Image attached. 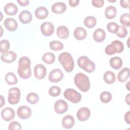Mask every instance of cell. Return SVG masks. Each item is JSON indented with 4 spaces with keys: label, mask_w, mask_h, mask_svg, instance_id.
Instances as JSON below:
<instances>
[{
    "label": "cell",
    "mask_w": 130,
    "mask_h": 130,
    "mask_svg": "<svg viewBox=\"0 0 130 130\" xmlns=\"http://www.w3.org/2000/svg\"><path fill=\"white\" fill-rule=\"evenodd\" d=\"M30 63V59L26 56H22L19 59L17 73L21 78L27 79L30 77L31 75Z\"/></svg>",
    "instance_id": "6da1fadb"
},
{
    "label": "cell",
    "mask_w": 130,
    "mask_h": 130,
    "mask_svg": "<svg viewBox=\"0 0 130 130\" xmlns=\"http://www.w3.org/2000/svg\"><path fill=\"white\" fill-rule=\"evenodd\" d=\"M58 60L67 72H71L74 69V61L71 54L67 52L61 53Z\"/></svg>",
    "instance_id": "7a4b0ae2"
},
{
    "label": "cell",
    "mask_w": 130,
    "mask_h": 130,
    "mask_svg": "<svg viewBox=\"0 0 130 130\" xmlns=\"http://www.w3.org/2000/svg\"><path fill=\"white\" fill-rule=\"evenodd\" d=\"M74 83L76 86L83 92L88 91L90 87L89 78L81 73H78L75 76Z\"/></svg>",
    "instance_id": "3957f363"
},
{
    "label": "cell",
    "mask_w": 130,
    "mask_h": 130,
    "mask_svg": "<svg viewBox=\"0 0 130 130\" xmlns=\"http://www.w3.org/2000/svg\"><path fill=\"white\" fill-rule=\"evenodd\" d=\"M78 66L87 73L93 72L95 68V63L86 56H80L77 60Z\"/></svg>",
    "instance_id": "277c9868"
},
{
    "label": "cell",
    "mask_w": 130,
    "mask_h": 130,
    "mask_svg": "<svg viewBox=\"0 0 130 130\" xmlns=\"http://www.w3.org/2000/svg\"><path fill=\"white\" fill-rule=\"evenodd\" d=\"M124 50V45L122 42L118 40L112 41L111 44L107 46L105 49V53L109 55H113L116 53H120Z\"/></svg>",
    "instance_id": "5b68a950"
},
{
    "label": "cell",
    "mask_w": 130,
    "mask_h": 130,
    "mask_svg": "<svg viewBox=\"0 0 130 130\" xmlns=\"http://www.w3.org/2000/svg\"><path fill=\"white\" fill-rule=\"evenodd\" d=\"M64 98L73 103H79L82 98L81 94L73 88L67 89L63 93Z\"/></svg>",
    "instance_id": "8992f818"
},
{
    "label": "cell",
    "mask_w": 130,
    "mask_h": 130,
    "mask_svg": "<svg viewBox=\"0 0 130 130\" xmlns=\"http://www.w3.org/2000/svg\"><path fill=\"white\" fill-rule=\"evenodd\" d=\"M21 96L20 90L19 88L14 87L11 88L8 91V102L11 105H15L18 103Z\"/></svg>",
    "instance_id": "52a82bcc"
},
{
    "label": "cell",
    "mask_w": 130,
    "mask_h": 130,
    "mask_svg": "<svg viewBox=\"0 0 130 130\" xmlns=\"http://www.w3.org/2000/svg\"><path fill=\"white\" fill-rule=\"evenodd\" d=\"M63 77V73L59 69L52 70L49 75L48 79L51 82L57 83L60 81Z\"/></svg>",
    "instance_id": "ba28073f"
},
{
    "label": "cell",
    "mask_w": 130,
    "mask_h": 130,
    "mask_svg": "<svg viewBox=\"0 0 130 130\" xmlns=\"http://www.w3.org/2000/svg\"><path fill=\"white\" fill-rule=\"evenodd\" d=\"M54 108L55 112L58 114H62L66 112L68 109V103L63 100H59L55 102Z\"/></svg>",
    "instance_id": "9c48e42d"
},
{
    "label": "cell",
    "mask_w": 130,
    "mask_h": 130,
    "mask_svg": "<svg viewBox=\"0 0 130 130\" xmlns=\"http://www.w3.org/2000/svg\"><path fill=\"white\" fill-rule=\"evenodd\" d=\"M40 29L42 34L45 36H50L54 31V26L50 22H43L40 26Z\"/></svg>",
    "instance_id": "30bf717a"
},
{
    "label": "cell",
    "mask_w": 130,
    "mask_h": 130,
    "mask_svg": "<svg viewBox=\"0 0 130 130\" xmlns=\"http://www.w3.org/2000/svg\"><path fill=\"white\" fill-rule=\"evenodd\" d=\"M17 114L20 118L27 119L29 118L31 115V110L29 107L27 106H20L17 109Z\"/></svg>",
    "instance_id": "8fae6325"
},
{
    "label": "cell",
    "mask_w": 130,
    "mask_h": 130,
    "mask_svg": "<svg viewBox=\"0 0 130 130\" xmlns=\"http://www.w3.org/2000/svg\"><path fill=\"white\" fill-rule=\"evenodd\" d=\"M15 116V111L10 107H6L1 111V117L6 121H10L13 120Z\"/></svg>",
    "instance_id": "7c38bea8"
},
{
    "label": "cell",
    "mask_w": 130,
    "mask_h": 130,
    "mask_svg": "<svg viewBox=\"0 0 130 130\" xmlns=\"http://www.w3.org/2000/svg\"><path fill=\"white\" fill-rule=\"evenodd\" d=\"M34 75L38 79H44L47 74L46 67L42 64H38L34 68Z\"/></svg>",
    "instance_id": "4fadbf2b"
},
{
    "label": "cell",
    "mask_w": 130,
    "mask_h": 130,
    "mask_svg": "<svg viewBox=\"0 0 130 130\" xmlns=\"http://www.w3.org/2000/svg\"><path fill=\"white\" fill-rule=\"evenodd\" d=\"M90 111L87 107H82L79 109L76 115L79 121H84L90 117Z\"/></svg>",
    "instance_id": "5bb4252c"
},
{
    "label": "cell",
    "mask_w": 130,
    "mask_h": 130,
    "mask_svg": "<svg viewBox=\"0 0 130 130\" xmlns=\"http://www.w3.org/2000/svg\"><path fill=\"white\" fill-rule=\"evenodd\" d=\"M1 58L3 62L6 63H11L14 62L16 59L17 54L13 51H8L2 54Z\"/></svg>",
    "instance_id": "9a60e30c"
},
{
    "label": "cell",
    "mask_w": 130,
    "mask_h": 130,
    "mask_svg": "<svg viewBox=\"0 0 130 130\" xmlns=\"http://www.w3.org/2000/svg\"><path fill=\"white\" fill-rule=\"evenodd\" d=\"M5 27L10 31L16 30L18 27V23L15 19L13 18H7L4 22Z\"/></svg>",
    "instance_id": "2e32d148"
},
{
    "label": "cell",
    "mask_w": 130,
    "mask_h": 130,
    "mask_svg": "<svg viewBox=\"0 0 130 130\" xmlns=\"http://www.w3.org/2000/svg\"><path fill=\"white\" fill-rule=\"evenodd\" d=\"M20 21L23 24H27L32 20V15L30 11L28 10L22 11L18 16Z\"/></svg>",
    "instance_id": "e0dca14e"
},
{
    "label": "cell",
    "mask_w": 130,
    "mask_h": 130,
    "mask_svg": "<svg viewBox=\"0 0 130 130\" xmlns=\"http://www.w3.org/2000/svg\"><path fill=\"white\" fill-rule=\"evenodd\" d=\"M67 10L66 5L61 2H58L53 4L51 6V10L55 14H61Z\"/></svg>",
    "instance_id": "ac0fdd59"
},
{
    "label": "cell",
    "mask_w": 130,
    "mask_h": 130,
    "mask_svg": "<svg viewBox=\"0 0 130 130\" xmlns=\"http://www.w3.org/2000/svg\"><path fill=\"white\" fill-rule=\"evenodd\" d=\"M4 11L6 14L12 16L17 14L18 9L17 6L15 4L13 3H8L4 6Z\"/></svg>",
    "instance_id": "d6986e66"
},
{
    "label": "cell",
    "mask_w": 130,
    "mask_h": 130,
    "mask_svg": "<svg viewBox=\"0 0 130 130\" xmlns=\"http://www.w3.org/2000/svg\"><path fill=\"white\" fill-rule=\"evenodd\" d=\"M61 124L62 126L66 129L71 128L75 124V119L71 115H67L63 117Z\"/></svg>",
    "instance_id": "ffe728a7"
},
{
    "label": "cell",
    "mask_w": 130,
    "mask_h": 130,
    "mask_svg": "<svg viewBox=\"0 0 130 130\" xmlns=\"http://www.w3.org/2000/svg\"><path fill=\"white\" fill-rule=\"evenodd\" d=\"M93 38L95 42L98 43L102 42L105 39L106 32L104 29L101 28H97L93 34Z\"/></svg>",
    "instance_id": "44dd1931"
},
{
    "label": "cell",
    "mask_w": 130,
    "mask_h": 130,
    "mask_svg": "<svg viewBox=\"0 0 130 130\" xmlns=\"http://www.w3.org/2000/svg\"><path fill=\"white\" fill-rule=\"evenodd\" d=\"M74 36L78 40H83L87 36V31L82 27H78L74 31Z\"/></svg>",
    "instance_id": "7402d4cb"
},
{
    "label": "cell",
    "mask_w": 130,
    "mask_h": 130,
    "mask_svg": "<svg viewBox=\"0 0 130 130\" xmlns=\"http://www.w3.org/2000/svg\"><path fill=\"white\" fill-rule=\"evenodd\" d=\"M35 16L39 19H44L48 15V11L47 8L43 6H41L37 8L35 12Z\"/></svg>",
    "instance_id": "603a6c76"
},
{
    "label": "cell",
    "mask_w": 130,
    "mask_h": 130,
    "mask_svg": "<svg viewBox=\"0 0 130 130\" xmlns=\"http://www.w3.org/2000/svg\"><path fill=\"white\" fill-rule=\"evenodd\" d=\"M56 35L59 38L66 39L69 36V30L67 27L65 26H59L57 28Z\"/></svg>",
    "instance_id": "cb8c5ba5"
},
{
    "label": "cell",
    "mask_w": 130,
    "mask_h": 130,
    "mask_svg": "<svg viewBox=\"0 0 130 130\" xmlns=\"http://www.w3.org/2000/svg\"><path fill=\"white\" fill-rule=\"evenodd\" d=\"M129 77V69L128 68H124L118 74L117 79L120 82H125Z\"/></svg>",
    "instance_id": "d4e9b609"
},
{
    "label": "cell",
    "mask_w": 130,
    "mask_h": 130,
    "mask_svg": "<svg viewBox=\"0 0 130 130\" xmlns=\"http://www.w3.org/2000/svg\"><path fill=\"white\" fill-rule=\"evenodd\" d=\"M110 66L115 70L120 69L123 64L122 59L118 56H115L110 58L109 61Z\"/></svg>",
    "instance_id": "484cf974"
},
{
    "label": "cell",
    "mask_w": 130,
    "mask_h": 130,
    "mask_svg": "<svg viewBox=\"0 0 130 130\" xmlns=\"http://www.w3.org/2000/svg\"><path fill=\"white\" fill-rule=\"evenodd\" d=\"M117 14L116 8L113 6H109L107 7L105 11V16L109 19H112L116 17Z\"/></svg>",
    "instance_id": "4316f807"
},
{
    "label": "cell",
    "mask_w": 130,
    "mask_h": 130,
    "mask_svg": "<svg viewBox=\"0 0 130 130\" xmlns=\"http://www.w3.org/2000/svg\"><path fill=\"white\" fill-rule=\"evenodd\" d=\"M103 79L106 83L109 84H111L115 82L116 80V76L112 71H107L104 73Z\"/></svg>",
    "instance_id": "83f0119b"
},
{
    "label": "cell",
    "mask_w": 130,
    "mask_h": 130,
    "mask_svg": "<svg viewBox=\"0 0 130 130\" xmlns=\"http://www.w3.org/2000/svg\"><path fill=\"white\" fill-rule=\"evenodd\" d=\"M5 81L9 85H14L17 83L18 79L13 72H8L6 74L5 78Z\"/></svg>",
    "instance_id": "f1b7e54d"
},
{
    "label": "cell",
    "mask_w": 130,
    "mask_h": 130,
    "mask_svg": "<svg viewBox=\"0 0 130 130\" xmlns=\"http://www.w3.org/2000/svg\"><path fill=\"white\" fill-rule=\"evenodd\" d=\"M96 23V19L92 16L86 17L84 20V25L88 28H91L94 27Z\"/></svg>",
    "instance_id": "f546056e"
},
{
    "label": "cell",
    "mask_w": 130,
    "mask_h": 130,
    "mask_svg": "<svg viewBox=\"0 0 130 130\" xmlns=\"http://www.w3.org/2000/svg\"><path fill=\"white\" fill-rule=\"evenodd\" d=\"M43 61L47 64H52L55 60V55L51 52H47L42 56Z\"/></svg>",
    "instance_id": "4dcf8cb0"
},
{
    "label": "cell",
    "mask_w": 130,
    "mask_h": 130,
    "mask_svg": "<svg viewBox=\"0 0 130 130\" xmlns=\"http://www.w3.org/2000/svg\"><path fill=\"white\" fill-rule=\"evenodd\" d=\"M50 48L51 50L54 51H59L63 48V44L62 43L58 41H52L49 43Z\"/></svg>",
    "instance_id": "1f68e13d"
},
{
    "label": "cell",
    "mask_w": 130,
    "mask_h": 130,
    "mask_svg": "<svg viewBox=\"0 0 130 130\" xmlns=\"http://www.w3.org/2000/svg\"><path fill=\"white\" fill-rule=\"evenodd\" d=\"M112 94L109 91H103L100 95V99L103 103H108L112 100Z\"/></svg>",
    "instance_id": "d6a6232c"
},
{
    "label": "cell",
    "mask_w": 130,
    "mask_h": 130,
    "mask_svg": "<svg viewBox=\"0 0 130 130\" xmlns=\"http://www.w3.org/2000/svg\"><path fill=\"white\" fill-rule=\"evenodd\" d=\"M26 101L31 104H35L39 102V96L35 92H30L27 95Z\"/></svg>",
    "instance_id": "836d02e7"
},
{
    "label": "cell",
    "mask_w": 130,
    "mask_h": 130,
    "mask_svg": "<svg viewBox=\"0 0 130 130\" xmlns=\"http://www.w3.org/2000/svg\"><path fill=\"white\" fill-rule=\"evenodd\" d=\"M120 22L121 24L126 26L130 25V14L129 13H124L120 17Z\"/></svg>",
    "instance_id": "e575fe53"
},
{
    "label": "cell",
    "mask_w": 130,
    "mask_h": 130,
    "mask_svg": "<svg viewBox=\"0 0 130 130\" xmlns=\"http://www.w3.org/2000/svg\"><path fill=\"white\" fill-rule=\"evenodd\" d=\"M10 47V42L6 39L2 40L0 42V52L3 54L9 51Z\"/></svg>",
    "instance_id": "d590c367"
},
{
    "label": "cell",
    "mask_w": 130,
    "mask_h": 130,
    "mask_svg": "<svg viewBox=\"0 0 130 130\" xmlns=\"http://www.w3.org/2000/svg\"><path fill=\"white\" fill-rule=\"evenodd\" d=\"M107 28L108 30L112 34H116L118 30L119 25L115 22H110L108 23L107 25Z\"/></svg>",
    "instance_id": "8d00e7d4"
},
{
    "label": "cell",
    "mask_w": 130,
    "mask_h": 130,
    "mask_svg": "<svg viewBox=\"0 0 130 130\" xmlns=\"http://www.w3.org/2000/svg\"><path fill=\"white\" fill-rule=\"evenodd\" d=\"M49 94L53 97H55L58 96L61 92V89L59 87L57 86H51L48 91Z\"/></svg>",
    "instance_id": "74e56055"
},
{
    "label": "cell",
    "mask_w": 130,
    "mask_h": 130,
    "mask_svg": "<svg viewBox=\"0 0 130 130\" xmlns=\"http://www.w3.org/2000/svg\"><path fill=\"white\" fill-rule=\"evenodd\" d=\"M116 35L121 38H125L127 35V30L123 25L119 26L118 30L116 33Z\"/></svg>",
    "instance_id": "f35d334b"
},
{
    "label": "cell",
    "mask_w": 130,
    "mask_h": 130,
    "mask_svg": "<svg viewBox=\"0 0 130 130\" xmlns=\"http://www.w3.org/2000/svg\"><path fill=\"white\" fill-rule=\"evenodd\" d=\"M21 128L22 127H21V124L19 122L15 121L10 122L8 127V129L9 130H14V129L19 130V129H21Z\"/></svg>",
    "instance_id": "ab89813d"
},
{
    "label": "cell",
    "mask_w": 130,
    "mask_h": 130,
    "mask_svg": "<svg viewBox=\"0 0 130 130\" xmlns=\"http://www.w3.org/2000/svg\"><path fill=\"white\" fill-rule=\"evenodd\" d=\"M92 5L96 8H101L103 7L104 5V0H92Z\"/></svg>",
    "instance_id": "60d3db41"
},
{
    "label": "cell",
    "mask_w": 130,
    "mask_h": 130,
    "mask_svg": "<svg viewBox=\"0 0 130 130\" xmlns=\"http://www.w3.org/2000/svg\"><path fill=\"white\" fill-rule=\"evenodd\" d=\"M120 5L123 8L128 9L129 7V3L128 0H120Z\"/></svg>",
    "instance_id": "b9f144b4"
},
{
    "label": "cell",
    "mask_w": 130,
    "mask_h": 130,
    "mask_svg": "<svg viewBox=\"0 0 130 130\" xmlns=\"http://www.w3.org/2000/svg\"><path fill=\"white\" fill-rule=\"evenodd\" d=\"M79 3V0H69V4L70 6L74 7L77 6Z\"/></svg>",
    "instance_id": "7bdbcfd3"
},
{
    "label": "cell",
    "mask_w": 130,
    "mask_h": 130,
    "mask_svg": "<svg viewBox=\"0 0 130 130\" xmlns=\"http://www.w3.org/2000/svg\"><path fill=\"white\" fill-rule=\"evenodd\" d=\"M17 2L19 5L21 6H26L29 3V1L28 0H18Z\"/></svg>",
    "instance_id": "ee69618b"
},
{
    "label": "cell",
    "mask_w": 130,
    "mask_h": 130,
    "mask_svg": "<svg viewBox=\"0 0 130 130\" xmlns=\"http://www.w3.org/2000/svg\"><path fill=\"white\" fill-rule=\"evenodd\" d=\"M129 118H130V111H128L126 113H125L124 115V120L127 124L130 123Z\"/></svg>",
    "instance_id": "f6af8a7d"
},
{
    "label": "cell",
    "mask_w": 130,
    "mask_h": 130,
    "mask_svg": "<svg viewBox=\"0 0 130 130\" xmlns=\"http://www.w3.org/2000/svg\"><path fill=\"white\" fill-rule=\"evenodd\" d=\"M1 98V108H2L5 104V99L4 98V97L3 96V95H1L0 96Z\"/></svg>",
    "instance_id": "bcb514c9"
},
{
    "label": "cell",
    "mask_w": 130,
    "mask_h": 130,
    "mask_svg": "<svg viewBox=\"0 0 130 130\" xmlns=\"http://www.w3.org/2000/svg\"><path fill=\"white\" fill-rule=\"evenodd\" d=\"M125 101L128 105H129V93H128L125 97Z\"/></svg>",
    "instance_id": "7dc6e473"
},
{
    "label": "cell",
    "mask_w": 130,
    "mask_h": 130,
    "mask_svg": "<svg viewBox=\"0 0 130 130\" xmlns=\"http://www.w3.org/2000/svg\"><path fill=\"white\" fill-rule=\"evenodd\" d=\"M129 82H127V85H126V86H127V87H126V88H127V90L129 91V90H130V89H129V88H128V84H129Z\"/></svg>",
    "instance_id": "c3c4849f"
},
{
    "label": "cell",
    "mask_w": 130,
    "mask_h": 130,
    "mask_svg": "<svg viewBox=\"0 0 130 130\" xmlns=\"http://www.w3.org/2000/svg\"><path fill=\"white\" fill-rule=\"evenodd\" d=\"M108 1L109 2H115L116 1V0H115V1H110V0H108Z\"/></svg>",
    "instance_id": "681fc988"
}]
</instances>
